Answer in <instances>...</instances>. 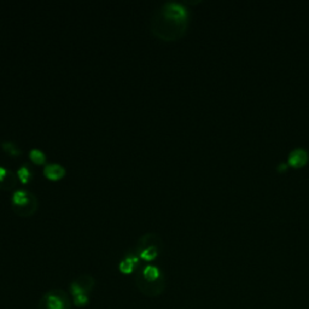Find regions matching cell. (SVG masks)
<instances>
[{"mask_svg": "<svg viewBox=\"0 0 309 309\" xmlns=\"http://www.w3.org/2000/svg\"><path fill=\"white\" fill-rule=\"evenodd\" d=\"M189 11L182 3L165 2L152 15L150 21L151 32L158 39L174 41L186 32Z\"/></svg>", "mask_w": 309, "mask_h": 309, "instance_id": "6da1fadb", "label": "cell"}, {"mask_svg": "<svg viewBox=\"0 0 309 309\" xmlns=\"http://www.w3.org/2000/svg\"><path fill=\"white\" fill-rule=\"evenodd\" d=\"M162 250V239L157 233L148 232L138 239L136 245V254L140 260L151 262L156 260Z\"/></svg>", "mask_w": 309, "mask_h": 309, "instance_id": "7a4b0ae2", "label": "cell"}, {"mask_svg": "<svg viewBox=\"0 0 309 309\" xmlns=\"http://www.w3.org/2000/svg\"><path fill=\"white\" fill-rule=\"evenodd\" d=\"M12 207H14L15 214L20 216L28 217L32 216L36 213L39 202H37L36 196L34 193L27 191V190L20 189L14 191L11 197Z\"/></svg>", "mask_w": 309, "mask_h": 309, "instance_id": "3957f363", "label": "cell"}, {"mask_svg": "<svg viewBox=\"0 0 309 309\" xmlns=\"http://www.w3.org/2000/svg\"><path fill=\"white\" fill-rule=\"evenodd\" d=\"M73 299L67 291L54 289L45 292L37 303V309H73Z\"/></svg>", "mask_w": 309, "mask_h": 309, "instance_id": "277c9868", "label": "cell"}, {"mask_svg": "<svg viewBox=\"0 0 309 309\" xmlns=\"http://www.w3.org/2000/svg\"><path fill=\"white\" fill-rule=\"evenodd\" d=\"M96 279L90 274H82L75 278L73 282L70 283V296L75 297V296H90L91 295L92 290L95 289Z\"/></svg>", "mask_w": 309, "mask_h": 309, "instance_id": "5b68a950", "label": "cell"}, {"mask_svg": "<svg viewBox=\"0 0 309 309\" xmlns=\"http://www.w3.org/2000/svg\"><path fill=\"white\" fill-rule=\"evenodd\" d=\"M134 282H136V285L139 291L144 296H148V297H157V296H161L165 289V284H167L165 283V278L158 280V282L148 283L144 282L143 279H140V278L137 276Z\"/></svg>", "mask_w": 309, "mask_h": 309, "instance_id": "8992f818", "label": "cell"}, {"mask_svg": "<svg viewBox=\"0 0 309 309\" xmlns=\"http://www.w3.org/2000/svg\"><path fill=\"white\" fill-rule=\"evenodd\" d=\"M137 277H139L140 279H143L144 282L148 283H155L158 282V280L163 279L164 274L162 273V271L155 264H146V266L138 268L136 273Z\"/></svg>", "mask_w": 309, "mask_h": 309, "instance_id": "52a82bcc", "label": "cell"}, {"mask_svg": "<svg viewBox=\"0 0 309 309\" xmlns=\"http://www.w3.org/2000/svg\"><path fill=\"white\" fill-rule=\"evenodd\" d=\"M139 261L140 258L136 252H128L121 260L120 264H118V270H120V272L122 274H132L134 271L139 268Z\"/></svg>", "mask_w": 309, "mask_h": 309, "instance_id": "ba28073f", "label": "cell"}, {"mask_svg": "<svg viewBox=\"0 0 309 309\" xmlns=\"http://www.w3.org/2000/svg\"><path fill=\"white\" fill-rule=\"evenodd\" d=\"M17 185L16 174L11 170L0 167V190L3 191H12Z\"/></svg>", "mask_w": 309, "mask_h": 309, "instance_id": "9c48e42d", "label": "cell"}, {"mask_svg": "<svg viewBox=\"0 0 309 309\" xmlns=\"http://www.w3.org/2000/svg\"><path fill=\"white\" fill-rule=\"evenodd\" d=\"M43 175L49 180H59L65 175V168L61 164L50 163L43 167Z\"/></svg>", "mask_w": 309, "mask_h": 309, "instance_id": "30bf717a", "label": "cell"}, {"mask_svg": "<svg viewBox=\"0 0 309 309\" xmlns=\"http://www.w3.org/2000/svg\"><path fill=\"white\" fill-rule=\"evenodd\" d=\"M309 156L308 152L303 149H295L290 152L289 155V163L292 167H302L307 163Z\"/></svg>", "mask_w": 309, "mask_h": 309, "instance_id": "8fae6325", "label": "cell"}, {"mask_svg": "<svg viewBox=\"0 0 309 309\" xmlns=\"http://www.w3.org/2000/svg\"><path fill=\"white\" fill-rule=\"evenodd\" d=\"M30 161L37 165H42L46 163V155L40 149H32L29 151Z\"/></svg>", "mask_w": 309, "mask_h": 309, "instance_id": "7c38bea8", "label": "cell"}, {"mask_svg": "<svg viewBox=\"0 0 309 309\" xmlns=\"http://www.w3.org/2000/svg\"><path fill=\"white\" fill-rule=\"evenodd\" d=\"M2 148L4 151L8 152L9 155L12 156V157H18L22 154L21 149L12 142H3L2 143Z\"/></svg>", "mask_w": 309, "mask_h": 309, "instance_id": "4fadbf2b", "label": "cell"}, {"mask_svg": "<svg viewBox=\"0 0 309 309\" xmlns=\"http://www.w3.org/2000/svg\"><path fill=\"white\" fill-rule=\"evenodd\" d=\"M16 175L18 179H20V182L22 184H27L30 180V176H32V174H30L29 168L27 167V165H23V167H21L20 169L17 170Z\"/></svg>", "mask_w": 309, "mask_h": 309, "instance_id": "5bb4252c", "label": "cell"}]
</instances>
